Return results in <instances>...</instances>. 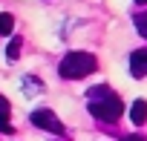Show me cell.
I'll list each match as a JSON object with an SVG mask.
<instances>
[{"instance_id": "obj_5", "label": "cell", "mask_w": 147, "mask_h": 141, "mask_svg": "<svg viewBox=\"0 0 147 141\" xmlns=\"http://www.w3.org/2000/svg\"><path fill=\"white\" fill-rule=\"evenodd\" d=\"M0 132H3V135L15 132V127H12V107H9V101L3 95H0Z\"/></svg>"}, {"instance_id": "obj_12", "label": "cell", "mask_w": 147, "mask_h": 141, "mask_svg": "<svg viewBox=\"0 0 147 141\" xmlns=\"http://www.w3.org/2000/svg\"><path fill=\"white\" fill-rule=\"evenodd\" d=\"M136 3H147V0H136Z\"/></svg>"}, {"instance_id": "obj_11", "label": "cell", "mask_w": 147, "mask_h": 141, "mask_svg": "<svg viewBox=\"0 0 147 141\" xmlns=\"http://www.w3.org/2000/svg\"><path fill=\"white\" fill-rule=\"evenodd\" d=\"M121 141H147V138L138 135V132H127V135H121Z\"/></svg>"}, {"instance_id": "obj_3", "label": "cell", "mask_w": 147, "mask_h": 141, "mask_svg": "<svg viewBox=\"0 0 147 141\" xmlns=\"http://www.w3.org/2000/svg\"><path fill=\"white\" fill-rule=\"evenodd\" d=\"M29 121H32L35 127L46 130V132H55V135H63V132H66V130H63V124H61V118H58L52 109H46V107L35 109V112L29 115Z\"/></svg>"}, {"instance_id": "obj_6", "label": "cell", "mask_w": 147, "mask_h": 141, "mask_svg": "<svg viewBox=\"0 0 147 141\" xmlns=\"http://www.w3.org/2000/svg\"><path fill=\"white\" fill-rule=\"evenodd\" d=\"M130 121H133L136 127H141V124L147 121V101H144V98L133 101V107H130Z\"/></svg>"}, {"instance_id": "obj_8", "label": "cell", "mask_w": 147, "mask_h": 141, "mask_svg": "<svg viewBox=\"0 0 147 141\" xmlns=\"http://www.w3.org/2000/svg\"><path fill=\"white\" fill-rule=\"evenodd\" d=\"M23 92H26V95H38V92H43V84H40V78H35V75H26V78H23Z\"/></svg>"}, {"instance_id": "obj_7", "label": "cell", "mask_w": 147, "mask_h": 141, "mask_svg": "<svg viewBox=\"0 0 147 141\" xmlns=\"http://www.w3.org/2000/svg\"><path fill=\"white\" fill-rule=\"evenodd\" d=\"M20 46H23V38H20V35H12V40H9V46H6V58H9V60H18V58H20Z\"/></svg>"}, {"instance_id": "obj_2", "label": "cell", "mask_w": 147, "mask_h": 141, "mask_svg": "<svg viewBox=\"0 0 147 141\" xmlns=\"http://www.w3.org/2000/svg\"><path fill=\"white\" fill-rule=\"evenodd\" d=\"M98 69V58L92 52H66L58 63V75L63 81H81Z\"/></svg>"}, {"instance_id": "obj_10", "label": "cell", "mask_w": 147, "mask_h": 141, "mask_svg": "<svg viewBox=\"0 0 147 141\" xmlns=\"http://www.w3.org/2000/svg\"><path fill=\"white\" fill-rule=\"evenodd\" d=\"M133 23H136V29H138V35H141V38H147V12H141V15H136V17H133Z\"/></svg>"}, {"instance_id": "obj_4", "label": "cell", "mask_w": 147, "mask_h": 141, "mask_svg": "<svg viewBox=\"0 0 147 141\" xmlns=\"http://www.w3.org/2000/svg\"><path fill=\"white\" fill-rule=\"evenodd\" d=\"M130 72H133V78H144L147 75V49H136L130 55Z\"/></svg>"}, {"instance_id": "obj_1", "label": "cell", "mask_w": 147, "mask_h": 141, "mask_svg": "<svg viewBox=\"0 0 147 141\" xmlns=\"http://www.w3.org/2000/svg\"><path fill=\"white\" fill-rule=\"evenodd\" d=\"M87 95H90L87 109H90L92 118H98V121H104V124H115V121L124 115V104H121V98H118L107 84L92 87Z\"/></svg>"}, {"instance_id": "obj_9", "label": "cell", "mask_w": 147, "mask_h": 141, "mask_svg": "<svg viewBox=\"0 0 147 141\" xmlns=\"http://www.w3.org/2000/svg\"><path fill=\"white\" fill-rule=\"evenodd\" d=\"M12 29H15V17L9 12H3L0 15V35H12Z\"/></svg>"}]
</instances>
